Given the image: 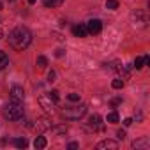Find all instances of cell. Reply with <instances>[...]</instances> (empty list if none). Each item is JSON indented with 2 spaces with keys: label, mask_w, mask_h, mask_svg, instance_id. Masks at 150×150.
I'll return each instance as SVG.
<instances>
[{
  "label": "cell",
  "mask_w": 150,
  "mask_h": 150,
  "mask_svg": "<svg viewBox=\"0 0 150 150\" xmlns=\"http://www.w3.org/2000/svg\"><path fill=\"white\" fill-rule=\"evenodd\" d=\"M64 0H44V6L46 7H58Z\"/></svg>",
  "instance_id": "2e32d148"
},
{
  "label": "cell",
  "mask_w": 150,
  "mask_h": 150,
  "mask_svg": "<svg viewBox=\"0 0 150 150\" xmlns=\"http://www.w3.org/2000/svg\"><path fill=\"white\" fill-rule=\"evenodd\" d=\"M35 64H37V67H39V69H44V67L48 65V58L41 55V57H37V62H35Z\"/></svg>",
  "instance_id": "9a60e30c"
},
{
  "label": "cell",
  "mask_w": 150,
  "mask_h": 150,
  "mask_svg": "<svg viewBox=\"0 0 150 150\" xmlns=\"http://www.w3.org/2000/svg\"><path fill=\"white\" fill-rule=\"evenodd\" d=\"M67 99H69L71 103H80V94H69Z\"/></svg>",
  "instance_id": "44dd1931"
},
{
  "label": "cell",
  "mask_w": 150,
  "mask_h": 150,
  "mask_svg": "<svg viewBox=\"0 0 150 150\" xmlns=\"http://www.w3.org/2000/svg\"><path fill=\"white\" fill-rule=\"evenodd\" d=\"M50 99V97H48ZM39 103H41V106L46 110V111H53V106H55V103L50 99V101H46V96H41L39 97Z\"/></svg>",
  "instance_id": "9c48e42d"
},
{
  "label": "cell",
  "mask_w": 150,
  "mask_h": 150,
  "mask_svg": "<svg viewBox=\"0 0 150 150\" xmlns=\"http://www.w3.org/2000/svg\"><path fill=\"white\" fill-rule=\"evenodd\" d=\"M28 4H35V0H28Z\"/></svg>",
  "instance_id": "f1b7e54d"
},
{
  "label": "cell",
  "mask_w": 150,
  "mask_h": 150,
  "mask_svg": "<svg viewBox=\"0 0 150 150\" xmlns=\"http://www.w3.org/2000/svg\"><path fill=\"white\" fill-rule=\"evenodd\" d=\"M30 42H32V34H30L28 28H25V27H16L14 30H11V34H9V44H11V48H14L16 51L27 50Z\"/></svg>",
  "instance_id": "6da1fadb"
},
{
  "label": "cell",
  "mask_w": 150,
  "mask_h": 150,
  "mask_svg": "<svg viewBox=\"0 0 150 150\" xmlns=\"http://www.w3.org/2000/svg\"><path fill=\"white\" fill-rule=\"evenodd\" d=\"M101 117L99 115H92L90 118H88V125L92 127V129H101Z\"/></svg>",
  "instance_id": "8fae6325"
},
{
  "label": "cell",
  "mask_w": 150,
  "mask_h": 150,
  "mask_svg": "<svg viewBox=\"0 0 150 150\" xmlns=\"http://www.w3.org/2000/svg\"><path fill=\"white\" fill-rule=\"evenodd\" d=\"M55 55H57V57H62V55H64V50H57V53H55Z\"/></svg>",
  "instance_id": "83f0119b"
},
{
  "label": "cell",
  "mask_w": 150,
  "mask_h": 150,
  "mask_svg": "<svg viewBox=\"0 0 150 150\" xmlns=\"http://www.w3.org/2000/svg\"><path fill=\"white\" fill-rule=\"evenodd\" d=\"M11 99L13 101H20V103H23V99H25V92H23V88L21 87H13L11 88Z\"/></svg>",
  "instance_id": "8992f818"
},
{
  "label": "cell",
  "mask_w": 150,
  "mask_h": 150,
  "mask_svg": "<svg viewBox=\"0 0 150 150\" xmlns=\"http://www.w3.org/2000/svg\"><path fill=\"white\" fill-rule=\"evenodd\" d=\"M0 9H2V4H0Z\"/></svg>",
  "instance_id": "4dcf8cb0"
},
{
  "label": "cell",
  "mask_w": 150,
  "mask_h": 150,
  "mask_svg": "<svg viewBox=\"0 0 150 150\" xmlns=\"http://www.w3.org/2000/svg\"><path fill=\"white\" fill-rule=\"evenodd\" d=\"M2 113H4V117L9 118V120H20V118L23 117V113H25V110H23V103H20V101H13V99H11V103L6 104V108L2 110Z\"/></svg>",
  "instance_id": "7a4b0ae2"
},
{
  "label": "cell",
  "mask_w": 150,
  "mask_h": 150,
  "mask_svg": "<svg viewBox=\"0 0 150 150\" xmlns=\"http://www.w3.org/2000/svg\"><path fill=\"white\" fill-rule=\"evenodd\" d=\"M48 97H50V99H51V101H53L55 104H57V103L60 101V96H58V90H51V92L48 94Z\"/></svg>",
  "instance_id": "e0dca14e"
},
{
  "label": "cell",
  "mask_w": 150,
  "mask_h": 150,
  "mask_svg": "<svg viewBox=\"0 0 150 150\" xmlns=\"http://www.w3.org/2000/svg\"><path fill=\"white\" fill-rule=\"evenodd\" d=\"M97 148H99V150H103V148L117 150V148H118V143H117V141H113V139H104V141H101V143L97 145Z\"/></svg>",
  "instance_id": "ba28073f"
},
{
  "label": "cell",
  "mask_w": 150,
  "mask_h": 150,
  "mask_svg": "<svg viewBox=\"0 0 150 150\" xmlns=\"http://www.w3.org/2000/svg\"><path fill=\"white\" fill-rule=\"evenodd\" d=\"M13 143H14V146H18V148H27V146H28V141H27L25 138H16Z\"/></svg>",
  "instance_id": "4fadbf2b"
},
{
  "label": "cell",
  "mask_w": 150,
  "mask_h": 150,
  "mask_svg": "<svg viewBox=\"0 0 150 150\" xmlns=\"http://www.w3.org/2000/svg\"><path fill=\"white\" fill-rule=\"evenodd\" d=\"M117 136H118V139H124V138H125V131H122V129H120V131L117 132Z\"/></svg>",
  "instance_id": "cb8c5ba5"
},
{
  "label": "cell",
  "mask_w": 150,
  "mask_h": 150,
  "mask_svg": "<svg viewBox=\"0 0 150 150\" xmlns=\"http://www.w3.org/2000/svg\"><path fill=\"white\" fill-rule=\"evenodd\" d=\"M87 30H88V34H101V30H103V23H101V20H90L88 23H87Z\"/></svg>",
  "instance_id": "277c9868"
},
{
  "label": "cell",
  "mask_w": 150,
  "mask_h": 150,
  "mask_svg": "<svg viewBox=\"0 0 150 150\" xmlns=\"http://www.w3.org/2000/svg\"><path fill=\"white\" fill-rule=\"evenodd\" d=\"M46 145H48V141H46V138H44V136H37V138H35V141H34V146H35V148H39V150H41V148H46Z\"/></svg>",
  "instance_id": "7c38bea8"
},
{
  "label": "cell",
  "mask_w": 150,
  "mask_h": 150,
  "mask_svg": "<svg viewBox=\"0 0 150 150\" xmlns=\"http://www.w3.org/2000/svg\"><path fill=\"white\" fill-rule=\"evenodd\" d=\"M69 148L74 150V148H78V143H69Z\"/></svg>",
  "instance_id": "4316f807"
},
{
  "label": "cell",
  "mask_w": 150,
  "mask_h": 150,
  "mask_svg": "<svg viewBox=\"0 0 150 150\" xmlns=\"http://www.w3.org/2000/svg\"><path fill=\"white\" fill-rule=\"evenodd\" d=\"M34 129H35L37 132H44V131L51 129V124H50L48 118H39V120H35V124H34Z\"/></svg>",
  "instance_id": "5b68a950"
},
{
  "label": "cell",
  "mask_w": 150,
  "mask_h": 150,
  "mask_svg": "<svg viewBox=\"0 0 150 150\" xmlns=\"http://www.w3.org/2000/svg\"><path fill=\"white\" fill-rule=\"evenodd\" d=\"M106 120H108L110 124H117V122H118V113H117V111H111Z\"/></svg>",
  "instance_id": "ac0fdd59"
},
{
  "label": "cell",
  "mask_w": 150,
  "mask_h": 150,
  "mask_svg": "<svg viewBox=\"0 0 150 150\" xmlns=\"http://www.w3.org/2000/svg\"><path fill=\"white\" fill-rule=\"evenodd\" d=\"M7 64H9V58H7L6 51H0V69H4Z\"/></svg>",
  "instance_id": "5bb4252c"
},
{
  "label": "cell",
  "mask_w": 150,
  "mask_h": 150,
  "mask_svg": "<svg viewBox=\"0 0 150 150\" xmlns=\"http://www.w3.org/2000/svg\"><path fill=\"white\" fill-rule=\"evenodd\" d=\"M55 131H57V132H65V131H67V127L60 125V127H55Z\"/></svg>",
  "instance_id": "d4e9b609"
},
{
  "label": "cell",
  "mask_w": 150,
  "mask_h": 150,
  "mask_svg": "<svg viewBox=\"0 0 150 150\" xmlns=\"http://www.w3.org/2000/svg\"><path fill=\"white\" fill-rule=\"evenodd\" d=\"M55 78H57L55 71H50V72H48V81H55Z\"/></svg>",
  "instance_id": "603a6c76"
},
{
  "label": "cell",
  "mask_w": 150,
  "mask_h": 150,
  "mask_svg": "<svg viewBox=\"0 0 150 150\" xmlns=\"http://www.w3.org/2000/svg\"><path fill=\"white\" fill-rule=\"evenodd\" d=\"M2 35H4V34H2V30H0V39H2Z\"/></svg>",
  "instance_id": "f546056e"
},
{
  "label": "cell",
  "mask_w": 150,
  "mask_h": 150,
  "mask_svg": "<svg viewBox=\"0 0 150 150\" xmlns=\"http://www.w3.org/2000/svg\"><path fill=\"white\" fill-rule=\"evenodd\" d=\"M106 7H108V9H117V7H118V2H117V0H108V2H106Z\"/></svg>",
  "instance_id": "7402d4cb"
},
{
  "label": "cell",
  "mask_w": 150,
  "mask_h": 150,
  "mask_svg": "<svg viewBox=\"0 0 150 150\" xmlns=\"http://www.w3.org/2000/svg\"><path fill=\"white\" fill-rule=\"evenodd\" d=\"M148 146H150L148 138H141V139H136V141L132 143V148H143V150H146Z\"/></svg>",
  "instance_id": "30bf717a"
},
{
  "label": "cell",
  "mask_w": 150,
  "mask_h": 150,
  "mask_svg": "<svg viewBox=\"0 0 150 150\" xmlns=\"http://www.w3.org/2000/svg\"><path fill=\"white\" fill-rule=\"evenodd\" d=\"M11 2H13V0H11Z\"/></svg>",
  "instance_id": "1f68e13d"
},
{
  "label": "cell",
  "mask_w": 150,
  "mask_h": 150,
  "mask_svg": "<svg viewBox=\"0 0 150 150\" xmlns=\"http://www.w3.org/2000/svg\"><path fill=\"white\" fill-rule=\"evenodd\" d=\"M145 65V58L143 57H136V60H134V67L136 69H141Z\"/></svg>",
  "instance_id": "ffe728a7"
},
{
  "label": "cell",
  "mask_w": 150,
  "mask_h": 150,
  "mask_svg": "<svg viewBox=\"0 0 150 150\" xmlns=\"http://www.w3.org/2000/svg\"><path fill=\"white\" fill-rule=\"evenodd\" d=\"M85 113H87V106L85 104H78V106L62 110V117L67 118V120H80Z\"/></svg>",
  "instance_id": "3957f363"
},
{
  "label": "cell",
  "mask_w": 150,
  "mask_h": 150,
  "mask_svg": "<svg viewBox=\"0 0 150 150\" xmlns=\"http://www.w3.org/2000/svg\"><path fill=\"white\" fill-rule=\"evenodd\" d=\"M111 87H113V88H117V90H120V88L124 87V80H122V78H117V80H113Z\"/></svg>",
  "instance_id": "d6986e66"
},
{
  "label": "cell",
  "mask_w": 150,
  "mask_h": 150,
  "mask_svg": "<svg viewBox=\"0 0 150 150\" xmlns=\"http://www.w3.org/2000/svg\"><path fill=\"white\" fill-rule=\"evenodd\" d=\"M72 34L76 37H87L88 35V30H87V25L80 23V25H74L72 27Z\"/></svg>",
  "instance_id": "52a82bcc"
},
{
  "label": "cell",
  "mask_w": 150,
  "mask_h": 150,
  "mask_svg": "<svg viewBox=\"0 0 150 150\" xmlns=\"http://www.w3.org/2000/svg\"><path fill=\"white\" fill-rule=\"evenodd\" d=\"M131 124H132V118H125V120H124V125H125V127H129Z\"/></svg>",
  "instance_id": "484cf974"
}]
</instances>
